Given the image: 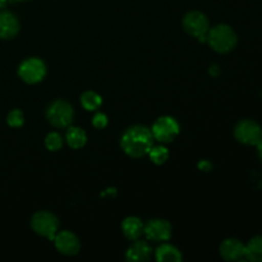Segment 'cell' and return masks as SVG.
Instances as JSON below:
<instances>
[{
	"instance_id": "obj_1",
	"label": "cell",
	"mask_w": 262,
	"mask_h": 262,
	"mask_svg": "<svg viewBox=\"0 0 262 262\" xmlns=\"http://www.w3.org/2000/svg\"><path fill=\"white\" fill-rule=\"evenodd\" d=\"M154 143L152 132L145 125H133L122 136L120 146L130 158H142L147 155Z\"/></svg>"
},
{
	"instance_id": "obj_2",
	"label": "cell",
	"mask_w": 262,
	"mask_h": 262,
	"mask_svg": "<svg viewBox=\"0 0 262 262\" xmlns=\"http://www.w3.org/2000/svg\"><path fill=\"white\" fill-rule=\"evenodd\" d=\"M206 41L211 46L212 50L225 54L235 48L238 38L237 33L230 26L217 25L211 30H209Z\"/></svg>"
},
{
	"instance_id": "obj_3",
	"label": "cell",
	"mask_w": 262,
	"mask_h": 262,
	"mask_svg": "<svg viewBox=\"0 0 262 262\" xmlns=\"http://www.w3.org/2000/svg\"><path fill=\"white\" fill-rule=\"evenodd\" d=\"M31 228L36 234L54 241L59 228V220L49 211H38L31 219Z\"/></svg>"
},
{
	"instance_id": "obj_4",
	"label": "cell",
	"mask_w": 262,
	"mask_h": 262,
	"mask_svg": "<svg viewBox=\"0 0 262 262\" xmlns=\"http://www.w3.org/2000/svg\"><path fill=\"white\" fill-rule=\"evenodd\" d=\"M46 117L51 125L56 128H67L72 124L74 117L73 107L63 100L54 101L48 107Z\"/></svg>"
},
{
	"instance_id": "obj_5",
	"label": "cell",
	"mask_w": 262,
	"mask_h": 262,
	"mask_svg": "<svg viewBox=\"0 0 262 262\" xmlns=\"http://www.w3.org/2000/svg\"><path fill=\"white\" fill-rule=\"evenodd\" d=\"M183 27L189 35L199 38V41L205 42L209 33V19L201 12H189L183 18Z\"/></svg>"
},
{
	"instance_id": "obj_6",
	"label": "cell",
	"mask_w": 262,
	"mask_h": 262,
	"mask_svg": "<svg viewBox=\"0 0 262 262\" xmlns=\"http://www.w3.org/2000/svg\"><path fill=\"white\" fill-rule=\"evenodd\" d=\"M234 136L243 145L256 146L262 140V128L255 120L243 119L235 125Z\"/></svg>"
},
{
	"instance_id": "obj_7",
	"label": "cell",
	"mask_w": 262,
	"mask_h": 262,
	"mask_svg": "<svg viewBox=\"0 0 262 262\" xmlns=\"http://www.w3.org/2000/svg\"><path fill=\"white\" fill-rule=\"evenodd\" d=\"M18 74L26 83H37L46 74V66L41 59L30 58L23 61L18 68Z\"/></svg>"
},
{
	"instance_id": "obj_8",
	"label": "cell",
	"mask_w": 262,
	"mask_h": 262,
	"mask_svg": "<svg viewBox=\"0 0 262 262\" xmlns=\"http://www.w3.org/2000/svg\"><path fill=\"white\" fill-rule=\"evenodd\" d=\"M154 140H158L160 142H171L179 133V124L174 118L171 117H161L154 123L152 129Z\"/></svg>"
},
{
	"instance_id": "obj_9",
	"label": "cell",
	"mask_w": 262,
	"mask_h": 262,
	"mask_svg": "<svg viewBox=\"0 0 262 262\" xmlns=\"http://www.w3.org/2000/svg\"><path fill=\"white\" fill-rule=\"evenodd\" d=\"M143 233L154 242H165L171 237V225L166 220L154 219L143 227Z\"/></svg>"
},
{
	"instance_id": "obj_10",
	"label": "cell",
	"mask_w": 262,
	"mask_h": 262,
	"mask_svg": "<svg viewBox=\"0 0 262 262\" xmlns=\"http://www.w3.org/2000/svg\"><path fill=\"white\" fill-rule=\"evenodd\" d=\"M54 243H55L56 250L66 256L77 255L79 252V248H81V243H79L77 235L72 232H68V230L56 233Z\"/></svg>"
},
{
	"instance_id": "obj_11",
	"label": "cell",
	"mask_w": 262,
	"mask_h": 262,
	"mask_svg": "<svg viewBox=\"0 0 262 262\" xmlns=\"http://www.w3.org/2000/svg\"><path fill=\"white\" fill-rule=\"evenodd\" d=\"M245 247L246 246L235 238H229L225 239L220 245L219 252L224 260L227 261H238L245 257Z\"/></svg>"
},
{
	"instance_id": "obj_12",
	"label": "cell",
	"mask_w": 262,
	"mask_h": 262,
	"mask_svg": "<svg viewBox=\"0 0 262 262\" xmlns=\"http://www.w3.org/2000/svg\"><path fill=\"white\" fill-rule=\"evenodd\" d=\"M19 31V22L17 17L10 12L0 13V38L9 40L13 38Z\"/></svg>"
},
{
	"instance_id": "obj_13",
	"label": "cell",
	"mask_w": 262,
	"mask_h": 262,
	"mask_svg": "<svg viewBox=\"0 0 262 262\" xmlns=\"http://www.w3.org/2000/svg\"><path fill=\"white\" fill-rule=\"evenodd\" d=\"M151 247L148 246L147 242H143V241H137L130 245V247L128 248L127 252H125V258L128 261H135V262H143L148 261L151 257Z\"/></svg>"
},
{
	"instance_id": "obj_14",
	"label": "cell",
	"mask_w": 262,
	"mask_h": 262,
	"mask_svg": "<svg viewBox=\"0 0 262 262\" xmlns=\"http://www.w3.org/2000/svg\"><path fill=\"white\" fill-rule=\"evenodd\" d=\"M123 234L129 241H136L142 235L143 233V224L138 217L128 216L123 220L122 223Z\"/></svg>"
},
{
	"instance_id": "obj_15",
	"label": "cell",
	"mask_w": 262,
	"mask_h": 262,
	"mask_svg": "<svg viewBox=\"0 0 262 262\" xmlns=\"http://www.w3.org/2000/svg\"><path fill=\"white\" fill-rule=\"evenodd\" d=\"M155 257L159 262H178L183 260L178 248L171 245H161L156 250Z\"/></svg>"
},
{
	"instance_id": "obj_16",
	"label": "cell",
	"mask_w": 262,
	"mask_h": 262,
	"mask_svg": "<svg viewBox=\"0 0 262 262\" xmlns=\"http://www.w3.org/2000/svg\"><path fill=\"white\" fill-rule=\"evenodd\" d=\"M245 257L252 262H262V235L252 238L246 245Z\"/></svg>"
},
{
	"instance_id": "obj_17",
	"label": "cell",
	"mask_w": 262,
	"mask_h": 262,
	"mask_svg": "<svg viewBox=\"0 0 262 262\" xmlns=\"http://www.w3.org/2000/svg\"><path fill=\"white\" fill-rule=\"evenodd\" d=\"M67 142L72 148H82L87 142V136L82 128L72 127L67 132Z\"/></svg>"
},
{
	"instance_id": "obj_18",
	"label": "cell",
	"mask_w": 262,
	"mask_h": 262,
	"mask_svg": "<svg viewBox=\"0 0 262 262\" xmlns=\"http://www.w3.org/2000/svg\"><path fill=\"white\" fill-rule=\"evenodd\" d=\"M81 104L82 106L86 110H90V112H94V110H97L102 104L101 96L99 94L94 91H86L83 92V95L81 96Z\"/></svg>"
},
{
	"instance_id": "obj_19",
	"label": "cell",
	"mask_w": 262,
	"mask_h": 262,
	"mask_svg": "<svg viewBox=\"0 0 262 262\" xmlns=\"http://www.w3.org/2000/svg\"><path fill=\"white\" fill-rule=\"evenodd\" d=\"M148 155H150L151 161L156 165H161V164L165 163L169 158V151L168 148L164 147V146H156V147H151V150L148 151Z\"/></svg>"
},
{
	"instance_id": "obj_20",
	"label": "cell",
	"mask_w": 262,
	"mask_h": 262,
	"mask_svg": "<svg viewBox=\"0 0 262 262\" xmlns=\"http://www.w3.org/2000/svg\"><path fill=\"white\" fill-rule=\"evenodd\" d=\"M45 146L50 151H59L61 148V146H63L61 136L56 132L49 133L45 138Z\"/></svg>"
},
{
	"instance_id": "obj_21",
	"label": "cell",
	"mask_w": 262,
	"mask_h": 262,
	"mask_svg": "<svg viewBox=\"0 0 262 262\" xmlns=\"http://www.w3.org/2000/svg\"><path fill=\"white\" fill-rule=\"evenodd\" d=\"M23 122H25V115H23V113L20 112V110L14 109L8 114L7 123L10 125V127L19 128L20 125L23 124Z\"/></svg>"
},
{
	"instance_id": "obj_22",
	"label": "cell",
	"mask_w": 262,
	"mask_h": 262,
	"mask_svg": "<svg viewBox=\"0 0 262 262\" xmlns=\"http://www.w3.org/2000/svg\"><path fill=\"white\" fill-rule=\"evenodd\" d=\"M92 124L97 129H102V128H105L107 125V117L105 114H102V113H97L94 117V119H92Z\"/></svg>"
},
{
	"instance_id": "obj_23",
	"label": "cell",
	"mask_w": 262,
	"mask_h": 262,
	"mask_svg": "<svg viewBox=\"0 0 262 262\" xmlns=\"http://www.w3.org/2000/svg\"><path fill=\"white\" fill-rule=\"evenodd\" d=\"M199 169L202 171H210L212 169V164L209 160H201L199 163Z\"/></svg>"
},
{
	"instance_id": "obj_24",
	"label": "cell",
	"mask_w": 262,
	"mask_h": 262,
	"mask_svg": "<svg viewBox=\"0 0 262 262\" xmlns=\"http://www.w3.org/2000/svg\"><path fill=\"white\" fill-rule=\"evenodd\" d=\"M105 194H113V196H115V194H117V192H115L114 188H109V189H106V192H102L101 196H105Z\"/></svg>"
},
{
	"instance_id": "obj_25",
	"label": "cell",
	"mask_w": 262,
	"mask_h": 262,
	"mask_svg": "<svg viewBox=\"0 0 262 262\" xmlns=\"http://www.w3.org/2000/svg\"><path fill=\"white\" fill-rule=\"evenodd\" d=\"M257 152H258V156H260V159L262 160V140L260 141V142L257 143Z\"/></svg>"
},
{
	"instance_id": "obj_26",
	"label": "cell",
	"mask_w": 262,
	"mask_h": 262,
	"mask_svg": "<svg viewBox=\"0 0 262 262\" xmlns=\"http://www.w3.org/2000/svg\"><path fill=\"white\" fill-rule=\"evenodd\" d=\"M7 2H8V0H0V9H2L3 7H5Z\"/></svg>"
},
{
	"instance_id": "obj_27",
	"label": "cell",
	"mask_w": 262,
	"mask_h": 262,
	"mask_svg": "<svg viewBox=\"0 0 262 262\" xmlns=\"http://www.w3.org/2000/svg\"><path fill=\"white\" fill-rule=\"evenodd\" d=\"M17 2H26V0H17Z\"/></svg>"
}]
</instances>
